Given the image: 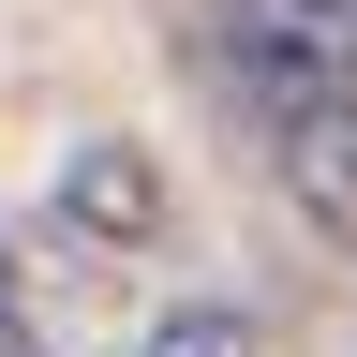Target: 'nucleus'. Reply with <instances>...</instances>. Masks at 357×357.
<instances>
[{
    "instance_id": "7ed1b4c3",
    "label": "nucleus",
    "mask_w": 357,
    "mask_h": 357,
    "mask_svg": "<svg viewBox=\"0 0 357 357\" xmlns=\"http://www.w3.org/2000/svg\"><path fill=\"white\" fill-rule=\"evenodd\" d=\"M134 357H253V328H238L223 298H194V312H164V328L134 342Z\"/></svg>"
},
{
    "instance_id": "f257e3e1",
    "label": "nucleus",
    "mask_w": 357,
    "mask_h": 357,
    "mask_svg": "<svg viewBox=\"0 0 357 357\" xmlns=\"http://www.w3.org/2000/svg\"><path fill=\"white\" fill-rule=\"evenodd\" d=\"M208 75L238 89L298 208L357 238V89H342V0H208Z\"/></svg>"
},
{
    "instance_id": "39448f33",
    "label": "nucleus",
    "mask_w": 357,
    "mask_h": 357,
    "mask_svg": "<svg viewBox=\"0 0 357 357\" xmlns=\"http://www.w3.org/2000/svg\"><path fill=\"white\" fill-rule=\"evenodd\" d=\"M342 89H357V0H342Z\"/></svg>"
},
{
    "instance_id": "f03ea898",
    "label": "nucleus",
    "mask_w": 357,
    "mask_h": 357,
    "mask_svg": "<svg viewBox=\"0 0 357 357\" xmlns=\"http://www.w3.org/2000/svg\"><path fill=\"white\" fill-rule=\"evenodd\" d=\"M164 238V164L134 134H75L60 149V253H149Z\"/></svg>"
},
{
    "instance_id": "20e7f679",
    "label": "nucleus",
    "mask_w": 357,
    "mask_h": 357,
    "mask_svg": "<svg viewBox=\"0 0 357 357\" xmlns=\"http://www.w3.org/2000/svg\"><path fill=\"white\" fill-rule=\"evenodd\" d=\"M0 357H60V342L30 328V268H15V223H0Z\"/></svg>"
}]
</instances>
